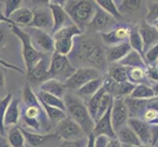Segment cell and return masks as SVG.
Masks as SVG:
<instances>
[{
  "label": "cell",
  "mask_w": 158,
  "mask_h": 147,
  "mask_svg": "<svg viewBox=\"0 0 158 147\" xmlns=\"http://www.w3.org/2000/svg\"><path fill=\"white\" fill-rule=\"evenodd\" d=\"M150 130H151V139H152L151 146H153L158 141V125H150Z\"/></svg>",
  "instance_id": "cell-51"
},
{
  "label": "cell",
  "mask_w": 158,
  "mask_h": 147,
  "mask_svg": "<svg viewBox=\"0 0 158 147\" xmlns=\"http://www.w3.org/2000/svg\"><path fill=\"white\" fill-rule=\"evenodd\" d=\"M106 93V91L104 89V88H102L96 92L94 95H92L89 99L85 102L86 104V107L89 109V112L90 114L91 118L94 120L95 122V119H96V115H97V111H98V108H99V105H100V102L102 100V97Z\"/></svg>",
  "instance_id": "cell-30"
},
{
  "label": "cell",
  "mask_w": 158,
  "mask_h": 147,
  "mask_svg": "<svg viewBox=\"0 0 158 147\" xmlns=\"http://www.w3.org/2000/svg\"><path fill=\"white\" fill-rule=\"evenodd\" d=\"M111 111H112V107L109 108V110L104 114V115L95 122L94 132H92V134H94L95 137H99V135H104V137H107L110 139L117 138L116 132H115V129H114L113 125H112Z\"/></svg>",
  "instance_id": "cell-12"
},
{
  "label": "cell",
  "mask_w": 158,
  "mask_h": 147,
  "mask_svg": "<svg viewBox=\"0 0 158 147\" xmlns=\"http://www.w3.org/2000/svg\"><path fill=\"white\" fill-rule=\"evenodd\" d=\"M19 103L20 101L17 98H13L12 101L10 102L6 114H5V118H4L5 129L8 127L13 128L18 125L20 117H21V109L19 106Z\"/></svg>",
  "instance_id": "cell-21"
},
{
  "label": "cell",
  "mask_w": 158,
  "mask_h": 147,
  "mask_svg": "<svg viewBox=\"0 0 158 147\" xmlns=\"http://www.w3.org/2000/svg\"><path fill=\"white\" fill-rule=\"evenodd\" d=\"M13 99V95L8 93L3 98H0V134L2 137H5V126H4V118L5 114L8 109L10 102Z\"/></svg>",
  "instance_id": "cell-36"
},
{
  "label": "cell",
  "mask_w": 158,
  "mask_h": 147,
  "mask_svg": "<svg viewBox=\"0 0 158 147\" xmlns=\"http://www.w3.org/2000/svg\"><path fill=\"white\" fill-rule=\"evenodd\" d=\"M146 109H149V110H153L158 113V96H154L150 98V99L146 100Z\"/></svg>",
  "instance_id": "cell-48"
},
{
  "label": "cell",
  "mask_w": 158,
  "mask_h": 147,
  "mask_svg": "<svg viewBox=\"0 0 158 147\" xmlns=\"http://www.w3.org/2000/svg\"><path fill=\"white\" fill-rule=\"evenodd\" d=\"M50 58L48 55H44L40 61L37 63L31 72L28 75L29 83L32 84H40V85L44 83L45 80H49V65H50Z\"/></svg>",
  "instance_id": "cell-13"
},
{
  "label": "cell",
  "mask_w": 158,
  "mask_h": 147,
  "mask_svg": "<svg viewBox=\"0 0 158 147\" xmlns=\"http://www.w3.org/2000/svg\"><path fill=\"white\" fill-rule=\"evenodd\" d=\"M9 26H10L12 32L21 41L22 56H23V59H24V63H25L26 71H27V76H28L31 72V70L34 69L35 65L43 58L44 54L37 51L34 47V45H32V43H31V40L30 35L27 32L26 30L21 29L17 25H9Z\"/></svg>",
  "instance_id": "cell-4"
},
{
  "label": "cell",
  "mask_w": 158,
  "mask_h": 147,
  "mask_svg": "<svg viewBox=\"0 0 158 147\" xmlns=\"http://www.w3.org/2000/svg\"><path fill=\"white\" fill-rule=\"evenodd\" d=\"M143 59L146 63V65H156L158 61V42L155 45L150 47L148 51H145Z\"/></svg>",
  "instance_id": "cell-44"
},
{
  "label": "cell",
  "mask_w": 158,
  "mask_h": 147,
  "mask_svg": "<svg viewBox=\"0 0 158 147\" xmlns=\"http://www.w3.org/2000/svg\"><path fill=\"white\" fill-rule=\"evenodd\" d=\"M77 71L67 56L54 52L49 65V79H55L65 83Z\"/></svg>",
  "instance_id": "cell-6"
},
{
  "label": "cell",
  "mask_w": 158,
  "mask_h": 147,
  "mask_svg": "<svg viewBox=\"0 0 158 147\" xmlns=\"http://www.w3.org/2000/svg\"><path fill=\"white\" fill-rule=\"evenodd\" d=\"M146 77L149 83L156 84L158 83V66L157 65H148L146 67Z\"/></svg>",
  "instance_id": "cell-46"
},
{
  "label": "cell",
  "mask_w": 158,
  "mask_h": 147,
  "mask_svg": "<svg viewBox=\"0 0 158 147\" xmlns=\"http://www.w3.org/2000/svg\"><path fill=\"white\" fill-rule=\"evenodd\" d=\"M85 147H95V137L92 133L88 137V143Z\"/></svg>",
  "instance_id": "cell-54"
},
{
  "label": "cell",
  "mask_w": 158,
  "mask_h": 147,
  "mask_svg": "<svg viewBox=\"0 0 158 147\" xmlns=\"http://www.w3.org/2000/svg\"><path fill=\"white\" fill-rule=\"evenodd\" d=\"M23 100L25 108L21 112L24 124L34 130L49 129V119L43 109L36 93L30 84H26L23 88Z\"/></svg>",
  "instance_id": "cell-1"
},
{
  "label": "cell",
  "mask_w": 158,
  "mask_h": 147,
  "mask_svg": "<svg viewBox=\"0 0 158 147\" xmlns=\"http://www.w3.org/2000/svg\"><path fill=\"white\" fill-rule=\"evenodd\" d=\"M132 50L129 40L119 43V44L110 46L106 49V60L110 64L119 63L122 59L128 55V53Z\"/></svg>",
  "instance_id": "cell-18"
},
{
  "label": "cell",
  "mask_w": 158,
  "mask_h": 147,
  "mask_svg": "<svg viewBox=\"0 0 158 147\" xmlns=\"http://www.w3.org/2000/svg\"><path fill=\"white\" fill-rule=\"evenodd\" d=\"M63 101L66 107L67 116L80 125L86 137L91 134L94 132L95 122L91 118L85 102L74 92H67L63 97Z\"/></svg>",
  "instance_id": "cell-2"
},
{
  "label": "cell",
  "mask_w": 158,
  "mask_h": 147,
  "mask_svg": "<svg viewBox=\"0 0 158 147\" xmlns=\"http://www.w3.org/2000/svg\"><path fill=\"white\" fill-rule=\"evenodd\" d=\"M75 57L97 70L103 69L107 63L106 50L94 39L81 40L76 47Z\"/></svg>",
  "instance_id": "cell-3"
},
{
  "label": "cell",
  "mask_w": 158,
  "mask_h": 147,
  "mask_svg": "<svg viewBox=\"0 0 158 147\" xmlns=\"http://www.w3.org/2000/svg\"><path fill=\"white\" fill-rule=\"evenodd\" d=\"M8 145H9V144H8V143H6V142H4V143H0V147H9Z\"/></svg>",
  "instance_id": "cell-59"
},
{
  "label": "cell",
  "mask_w": 158,
  "mask_h": 147,
  "mask_svg": "<svg viewBox=\"0 0 158 147\" xmlns=\"http://www.w3.org/2000/svg\"><path fill=\"white\" fill-rule=\"evenodd\" d=\"M131 31H132L130 30L129 27L120 25L116 27V28H114L113 30H111L110 31L103 32L101 35V39L106 45L113 46L119 44L121 42L127 41V39H129Z\"/></svg>",
  "instance_id": "cell-15"
},
{
  "label": "cell",
  "mask_w": 158,
  "mask_h": 147,
  "mask_svg": "<svg viewBox=\"0 0 158 147\" xmlns=\"http://www.w3.org/2000/svg\"><path fill=\"white\" fill-rule=\"evenodd\" d=\"M35 93L41 102L45 103V104L49 105L51 107L59 108L63 111H66V107H65L64 101H63V99H61V98H59L57 96H54V95L49 94V93H46V92L40 91V90H37Z\"/></svg>",
  "instance_id": "cell-31"
},
{
  "label": "cell",
  "mask_w": 158,
  "mask_h": 147,
  "mask_svg": "<svg viewBox=\"0 0 158 147\" xmlns=\"http://www.w3.org/2000/svg\"><path fill=\"white\" fill-rule=\"evenodd\" d=\"M22 3H23V1H21V0H6V1H3V13L5 17L10 19L11 16L22 7Z\"/></svg>",
  "instance_id": "cell-39"
},
{
  "label": "cell",
  "mask_w": 158,
  "mask_h": 147,
  "mask_svg": "<svg viewBox=\"0 0 158 147\" xmlns=\"http://www.w3.org/2000/svg\"><path fill=\"white\" fill-rule=\"evenodd\" d=\"M113 101H114V98L109 95L108 93H105L102 97V100L100 102V105L98 108V111H97V115H96V119H95V122L97 120H99L104 114L109 110V108L112 107L113 105Z\"/></svg>",
  "instance_id": "cell-42"
},
{
  "label": "cell",
  "mask_w": 158,
  "mask_h": 147,
  "mask_svg": "<svg viewBox=\"0 0 158 147\" xmlns=\"http://www.w3.org/2000/svg\"><path fill=\"white\" fill-rule=\"evenodd\" d=\"M40 103H41L43 109H44V111L46 113L48 119L52 120V121H57V123H58V122L61 121V120H63V119H65L67 117L66 111H63V110H61V109H59V108L51 107V106L47 105V104H45V103H43L41 101H40Z\"/></svg>",
  "instance_id": "cell-38"
},
{
  "label": "cell",
  "mask_w": 158,
  "mask_h": 147,
  "mask_svg": "<svg viewBox=\"0 0 158 147\" xmlns=\"http://www.w3.org/2000/svg\"><path fill=\"white\" fill-rule=\"evenodd\" d=\"M130 119V114L128 107L125 103V100L122 98H115L113 101L112 111H111V120L113 128L115 129V132L127 125L128 121Z\"/></svg>",
  "instance_id": "cell-11"
},
{
  "label": "cell",
  "mask_w": 158,
  "mask_h": 147,
  "mask_svg": "<svg viewBox=\"0 0 158 147\" xmlns=\"http://www.w3.org/2000/svg\"><path fill=\"white\" fill-rule=\"evenodd\" d=\"M152 26H153L154 27V29L158 31V20L157 21H155L154 22V23H153V25H152Z\"/></svg>",
  "instance_id": "cell-58"
},
{
  "label": "cell",
  "mask_w": 158,
  "mask_h": 147,
  "mask_svg": "<svg viewBox=\"0 0 158 147\" xmlns=\"http://www.w3.org/2000/svg\"><path fill=\"white\" fill-rule=\"evenodd\" d=\"M108 77L115 80L116 83L121 84L128 80V68L123 66L120 63L109 64Z\"/></svg>",
  "instance_id": "cell-26"
},
{
  "label": "cell",
  "mask_w": 158,
  "mask_h": 147,
  "mask_svg": "<svg viewBox=\"0 0 158 147\" xmlns=\"http://www.w3.org/2000/svg\"><path fill=\"white\" fill-rule=\"evenodd\" d=\"M151 88H152V89H153V91H154L155 96H158V83L151 84Z\"/></svg>",
  "instance_id": "cell-56"
},
{
  "label": "cell",
  "mask_w": 158,
  "mask_h": 147,
  "mask_svg": "<svg viewBox=\"0 0 158 147\" xmlns=\"http://www.w3.org/2000/svg\"><path fill=\"white\" fill-rule=\"evenodd\" d=\"M155 93L153 89H152L151 85L148 84H137L135 86V89L131 94V98H135V99H150V98L154 97Z\"/></svg>",
  "instance_id": "cell-34"
},
{
  "label": "cell",
  "mask_w": 158,
  "mask_h": 147,
  "mask_svg": "<svg viewBox=\"0 0 158 147\" xmlns=\"http://www.w3.org/2000/svg\"><path fill=\"white\" fill-rule=\"evenodd\" d=\"M152 147H158V141H157V142H156L153 146H152Z\"/></svg>",
  "instance_id": "cell-63"
},
{
  "label": "cell",
  "mask_w": 158,
  "mask_h": 147,
  "mask_svg": "<svg viewBox=\"0 0 158 147\" xmlns=\"http://www.w3.org/2000/svg\"><path fill=\"white\" fill-rule=\"evenodd\" d=\"M110 138L104 135H99L95 137V147H107V143Z\"/></svg>",
  "instance_id": "cell-50"
},
{
  "label": "cell",
  "mask_w": 158,
  "mask_h": 147,
  "mask_svg": "<svg viewBox=\"0 0 158 147\" xmlns=\"http://www.w3.org/2000/svg\"><path fill=\"white\" fill-rule=\"evenodd\" d=\"M32 18H34V13L31 9L28 7H21L11 16L10 20L17 26L29 27L32 22Z\"/></svg>",
  "instance_id": "cell-24"
},
{
  "label": "cell",
  "mask_w": 158,
  "mask_h": 147,
  "mask_svg": "<svg viewBox=\"0 0 158 147\" xmlns=\"http://www.w3.org/2000/svg\"><path fill=\"white\" fill-rule=\"evenodd\" d=\"M34 13V18L32 22L29 26L30 28H35V29H53V19L50 11H47L44 9H35L32 10Z\"/></svg>",
  "instance_id": "cell-17"
},
{
  "label": "cell",
  "mask_w": 158,
  "mask_h": 147,
  "mask_svg": "<svg viewBox=\"0 0 158 147\" xmlns=\"http://www.w3.org/2000/svg\"><path fill=\"white\" fill-rule=\"evenodd\" d=\"M116 135H117V139L123 145H131L135 147H139L140 145H143L139 138L138 137V135L130 128L128 124L120 128L116 132Z\"/></svg>",
  "instance_id": "cell-20"
},
{
  "label": "cell",
  "mask_w": 158,
  "mask_h": 147,
  "mask_svg": "<svg viewBox=\"0 0 158 147\" xmlns=\"http://www.w3.org/2000/svg\"><path fill=\"white\" fill-rule=\"evenodd\" d=\"M97 5L95 1H86V0H80V1H66L64 5V9L73 23L81 27L90 24V22L95 14Z\"/></svg>",
  "instance_id": "cell-5"
},
{
  "label": "cell",
  "mask_w": 158,
  "mask_h": 147,
  "mask_svg": "<svg viewBox=\"0 0 158 147\" xmlns=\"http://www.w3.org/2000/svg\"><path fill=\"white\" fill-rule=\"evenodd\" d=\"M158 20V1H151L148 4V13L145 15V22L149 25H153Z\"/></svg>",
  "instance_id": "cell-43"
},
{
  "label": "cell",
  "mask_w": 158,
  "mask_h": 147,
  "mask_svg": "<svg viewBox=\"0 0 158 147\" xmlns=\"http://www.w3.org/2000/svg\"><path fill=\"white\" fill-rule=\"evenodd\" d=\"M156 65H157V66H158V61H157V63H156Z\"/></svg>",
  "instance_id": "cell-64"
},
{
  "label": "cell",
  "mask_w": 158,
  "mask_h": 147,
  "mask_svg": "<svg viewBox=\"0 0 158 147\" xmlns=\"http://www.w3.org/2000/svg\"><path fill=\"white\" fill-rule=\"evenodd\" d=\"M56 135L63 140L76 141L88 138L84 129L70 117L61 120L56 125Z\"/></svg>",
  "instance_id": "cell-7"
},
{
  "label": "cell",
  "mask_w": 158,
  "mask_h": 147,
  "mask_svg": "<svg viewBox=\"0 0 158 147\" xmlns=\"http://www.w3.org/2000/svg\"><path fill=\"white\" fill-rule=\"evenodd\" d=\"M3 39H4V35H3V31H0V45H1V43L3 41Z\"/></svg>",
  "instance_id": "cell-57"
},
{
  "label": "cell",
  "mask_w": 158,
  "mask_h": 147,
  "mask_svg": "<svg viewBox=\"0 0 158 147\" xmlns=\"http://www.w3.org/2000/svg\"><path fill=\"white\" fill-rule=\"evenodd\" d=\"M0 65H1L2 67H5V68H8V69L13 70V71H15V72H17V73H19V74H22V75L25 74V71H24V70L20 69L19 67L15 66V65H13V64H11V63H8V62H6V61H4V60H2V59H0Z\"/></svg>",
  "instance_id": "cell-49"
},
{
  "label": "cell",
  "mask_w": 158,
  "mask_h": 147,
  "mask_svg": "<svg viewBox=\"0 0 158 147\" xmlns=\"http://www.w3.org/2000/svg\"><path fill=\"white\" fill-rule=\"evenodd\" d=\"M123 145V144H122ZM122 147H135V146H131V145H123Z\"/></svg>",
  "instance_id": "cell-61"
},
{
  "label": "cell",
  "mask_w": 158,
  "mask_h": 147,
  "mask_svg": "<svg viewBox=\"0 0 158 147\" xmlns=\"http://www.w3.org/2000/svg\"><path fill=\"white\" fill-rule=\"evenodd\" d=\"M141 1L139 0H124L119 5V10L120 12H128V13H134L135 11H138L139 7L141 6Z\"/></svg>",
  "instance_id": "cell-41"
},
{
  "label": "cell",
  "mask_w": 158,
  "mask_h": 147,
  "mask_svg": "<svg viewBox=\"0 0 158 147\" xmlns=\"http://www.w3.org/2000/svg\"><path fill=\"white\" fill-rule=\"evenodd\" d=\"M65 3H66V1H65ZM65 3L60 4L59 1H50L48 4L53 19V29L51 31V35L56 34L59 30H61L64 27L73 24V21L71 20L66 10L64 9Z\"/></svg>",
  "instance_id": "cell-10"
},
{
  "label": "cell",
  "mask_w": 158,
  "mask_h": 147,
  "mask_svg": "<svg viewBox=\"0 0 158 147\" xmlns=\"http://www.w3.org/2000/svg\"><path fill=\"white\" fill-rule=\"evenodd\" d=\"M22 133L24 134V137L26 141L28 142L31 146L32 147H37L41 145L44 141L47 139H49L50 137H57L56 133H51V134H40V133H36L34 132H30L28 129H25L24 128L20 127Z\"/></svg>",
  "instance_id": "cell-27"
},
{
  "label": "cell",
  "mask_w": 158,
  "mask_h": 147,
  "mask_svg": "<svg viewBox=\"0 0 158 147\" xmlns=\"http://www.w3.org/2000/svg\"><path fill=\"white\" fill-rule=\"evenodd\" d=\"M95 3L97 6L100 7L102 10H104L110 16H112L116 21L124 20V16L120 12L119 7L117 6V4L114 0H96Z\"/></svg>",
  "instance_id": "cell-28"
},
{
  "label": "cell",
  "mask_w": 158,
  "mask_h": 147,
  "mask_svg": "<svg viewBox=\"0 0 158 147\" xmlns=\"http://www.w3.org/2000/svg\"><path fill=\"white\" fill-rule=\"evenodd\" d=\"M139 32L143 41V49L144 53L148 51L150 47L155 45L158 42V31L154 29L153 26L146 23L145 20L140 23L139 27Z\"/></svg>",
  "instance_id": "cell-16"
},
{
  "label": "cell",
  "mask_w": 158,
  "mask_h": 147,
  "mask_svg": "<svg viewBox=\"0 0 158 147\" xmlns=\"http://www.w3.org/2000/svg\"><path fill=\"white\" fill-rule=\"evenodd\" d=\"M100 78L99 70L90 68V67H85L77 69V71L72 75L71 77L65 81L67 89L77 91L81 86H84L90 80H94L95 79Z\"/></svg>",
  "instance_id": "cell-9"
},
{
  "label": "cell",
  "mask_w": 158,
  "mask_h": 147,
  "mask_svg": "<svg viewBox=\"0 0 158 147\" xmlns=\"http://www.w3.org/2000/svg\"><path fill=\"white\" fill-rule=\"evenodd\" d=\"M5 88V76L2 71H0V91L3 90Z\"/></svg>",
  "instance_id": "cell-55"
},
{
  "label": "cell",
  "mask_w": 158,
  "mask_h": 147,
  "mask_svg": "<svg viewBox=\"0 0 158 147\" xmlns=\"http://www.w3.org/2000/svg\"><path fill=\"white\" fill-rule=\"evenodd\" d=\"M122 143L120 141L115 138V139H109L108 143H107V147H122Z\"/></svg>",
  "instance_id": "cell-53"
},
{
  "label": "cell",
  "mask_w": 158,
  "mask_h": 147,
  "mask_svg": "<svg viewBox=\"0 0 158 147\" xmlns=\"http://www.w3.org/2000/svg\"><path fill=\"white\" fill-rule=\"evenodd\" d=\"M127 124L135 133V134L138 135L141 144L151 146V143H152L151 130H150V125L148 123H146L145 121H143V120H141V119L130 118Z\"/></svg>",
  "instance_id": "cell-14"
},
{
  "label": "cell",
  "mask_w": 158,
  "mask_h": 147,
  "mask_svg": "<svg viewBox=\"0 0 158 147\" xmlns=\"http://www.w3.org/2000/svg\"><path fill=\"white\" fill-rule=\"evenodd\" d=\"M128 40H129V43L133 50L137 51L138 53H139L140 55H143V56L144 55L143 41V39H141V36H140L138 30L131 31Z\"/></svg>",
  "instance_id": "cell-37"
},
{
  "label": "cell",
  "mask_w": 158,
  "mask_h": 147,
  "mask_svg": "<svg viewBox=\"0 0 158 147\" xmlns=\"http://www.w3.org/2000/svg\"><path fill=\"white\" fill-rule=\"evenodd\" d=\"M8 144L11 147H24L25 145V137L24 134L22 133L20 127L15 126L11 128L7 134Z\"/></svg>",
  "instance_id": "cell-33"
},
{
  "label": "cell",
  "mask_w": 158,
  "mask_h": 147,
  "mask_svg": "<svg viewBox=\"0 0 158 147\" xmlns=\"http://www.w3.org/2000/svg\"><path fill=\"white\" fill-rule=\"evenodd\" d=\"M86 143H88V138L81 140H76V141L63 140V142L61 143L60 147H85Z\"/></svg>",
  "instance_id": "cell-47"
},
{
  "label": "cell",
  "mask_w": 158,
  "mask_h": 147,
  "mask_svg": "<svg viewBox=\"0 0 158 147\" xmlns=\"http://www.w3.org/2000/svg\"><path fill=\"white\" fill-rule=\"evenodd\" d=\"M74 39H54L55 41V52L61 55L67 56L73 51L74 48Z\"/></svg>",
  "instance_id": "cell-35"
},
{
  "label": "cell",
  "mask_w": 158,
  "mask_h": 147,
  "mask_svg": "<svg viewBox=\"0 0 158 147\" xmlns=\"http://www.w3.org/2000/svg\"><path fill=\"white\" fill-rule=\"evenodd\" d=\"M118 85L119 84L116 83L115 80H113L109 77H107L105 80H103V88H104L106 93L111 95L113 98L116 97L117 90H118Z\"/></svg>",
  "instance_id": "cell-45"
},
{
  "label": "cell",
  "mask_w": 158,
  "mask_h": 147,
  "mask_svg": "<svg viewBox=\"0 0 158 147\" xmlns=\"http://www.w3.org/2000/svg\"><path fill=\"white\" fill-rule=\"evenodd\" d=\"M146 69L143 68H128V80L135 85L148 84L149 81L146 77Z\"/></svg>",
  "instance_id": "cell-29"
},
{
  "label": "cell",
  "mask_w": 158,
  "mask_h": 147,
  "mask_svg": "<svg viewBox=\"0 0 158 147\" xmlns=\"http://www.w3.org/2000/svg\"><path fill=\"white\" fill-rule=\"evenodd\" d=\"M26 31L30 35L32 45L37 51L44 55H52L55 52V41L51 34H48L43 30L30 27H28V30Z\"/></svg>",
  "instance_id": "cell-8"
},
{
  "label": "cell",
  "mask_w": 158,
  "mask_h": 147,
  "mask_svg": "<svg viewBox=\"0 0 158 147\" xmlns=\"http://www.w3.org/2000/svg\"><path fill=\"white\" fill-rule=\"evenodd\" d=\"M39 90L52 94L54 96H57L59 98H61V99H63L65 94L67 93L66 92L67 88L65 85V83L55 79H49L45 80L44 83H42L40 85Z\"/></svg>",
  "instance_id": "cell-19"
},
{
  "label": "cell",
  "mask_w": 158,
  "mask_h": 147,
  "mask_svg": "<svg viewBox=\"0 0 158 147\" xmlns=\"http://www.w3.org/2000/svg\"><path fill=\"white\" fill-rule=\"evenodd\" d=\"M5 140H4V137H2L1 134H0V143H4Z\"/></svg>",
  "instance_id": "cell-60"
},
{
  "label": "cell",
  "mask_w": 158,
  "mask_h": 147,
  "mask_svg": "<svg viewBox=\"0 0 158 147\" xmlns=\"http://www.w3.org/2000/svg\"><path fill=\"white\" fill-rule=\"evenodd\" d=\"M139 147H152V146H149V145H140Z\"/></svg>",
  "instance_id": "cell-62"
},
{
  "label": "cell",
  "mask_w": 158,
  "mask_h": 147,
  "mask_svg": "<svg viewBox=\"0 0 158 147\" xmlns=\"http://www.w3.org/2000/svg\"><path fill=\"white\" fill-rule=\"evenodd\" d=\"M115 23H116V20L98 6H97L95 14L90 22V24L94 26V28L97 31H102L103 29L107 28L108 26L114 25Z\"/></svg>",
  "instance_id": "cell-22"
},
{
  "label": "cell",
  "mask_w": 158,
  "mask_h": 147,
  "mask_svg": "<svg viewBox=\"0 0 158 147\" xmlns=\"http://www.w3.org/2000/svg\"><path fill=\"white\" fill-rule=\"evenodd\" d=\"M81 29L76 24H71L67 27H64L61 30H59L56 34H54L52 36L54 39H75L76 36L81 35Z\"/></svg>",
  "instance_id": "cell-32"
},
{
  "label": "cell",
  "mask_w": 158,
  "mask_h": 147,
  "mask_svg": "<svg viewBox=\"0 0 158 147\" xmlns=\"http://www.w3.org/2000/svg\"><path fill=\"white\" fill-rule=\"evenodd\" d=\"M0 23H6V24H8V25H15L10 19H7V18L4 16L3 9H2V6H1V5H0Z\"/></svg>",
  "instance_id": "cell-52"
},
{
  "label": "cell",
  "mask_w": 158,
  "mask_h": 147,
  "mask_svg": "<svg viewBox=\"0 0 158 147\" xmlns=\"http://www.w3.org/2000/svg\"><path fill=\"white\" fill-rule=\"evenodd\" d=\"M135 85L131 83V81H129V80L119 84L117 94H116L115 98H122V99H125V98L130 97L131 94H132V92L135 89ZM115 98H114V99H115Z\"/></svg>",
  "instance_id": "cell-40"
},
{
  "label": "cell",
  "mask_w": 158,
  "mask_h": 147,
  "mask_svg": "<svg viewBox=\"0 0 158 147\" xmlns=\"http://www.w3.org/2000/svg\"><path fill=\"white\" fill-rule=\"evenodd\" d=\"M119 63L127 68L146 69V67H148V65H146L144 59H143V56L140 55V54L138 53L137 51L133 50V49L128 53V55L124 59H122Z\"/></svg>",
  "instance_id": "cell-25"
},
{
  "label": "cell",
  "mask_w": 158,
  "mask_h": 147,
  "mask_svg": "<svg viewBox=\"0 0 158 147\" xmlns=\"http://www.w3.org/2000/svg\"><path fill=\"white\" fill-rule=\"evenodd\" d=\"M102 85H103V80L101 78H98L94 80H90L89 83L85 84L84 86H81L80 89L75 91L74 93L76 95H78L81 99L83 100L85 99V102H86L92 95H94L102 88Z\"/></svg>",
  "instance_id": "cell-23"
}]
</instances>
